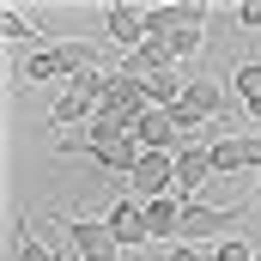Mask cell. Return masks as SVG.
<instances>
[{
  "label": "cell",
  "instance_id": "cell-6",
  "mask_svg": "<svg viewBox=\"0 0 261 261\" xmlns=\"http://www.w3.org/2000/svg\"><path fill=\"white\" fill-rule=\"evenodd\" d=\"M146 110H152V103H146V91L134 85L128 73H116V85H110V97L97 103V116H91V128H97V134H134Z\"/></svg>",
  "mask_w": 261,
  "mask_h": 261
},
{
  "label": "cell",
  "instance_id": "cell-17",
  "mask_svg": "<svg viewBox=\"0 0 261 261\" xmlns=\"http://www.w3.org/2000/svg\"><path fill=\"white\" fill-rule=\"evenodd\" d=\"M0 37H6V43H37V49H49V43H43L49 31H43V24H31L18 6H0Z\"/></svg>",
  "mask_w": 261,
  "mask_h": 261
},
{
  "label": "cell",
  "instance_id": "cell-2",
  "mask_svg": "<svg viewBox=\"0 0 261 261\" xmlns=\"http://www.w3.org/2000/svg\"><path fill=\"white\" fill-rule=\"evenodd\" d=\"M55 152L61 158H91L103 176H122V182H128L134 164H140V140L134 134H97V128H85V140H61Z\"/></svg>",
  "mask_w": 261,
  "mask_h": 261
},
{
  "label": "cell",
  "instance_id": "cell-7",
  "mask_svg": "<svg viewBox=\"0 0 261 261\" xmlns=\"http://www.w3.org/2000/svg\"><path fill=\"white\" fill-rule=\"evenodd\" d=\"M61 231H67V243H73V261H122V243L110 237L103 219L73 213V219H61Z\"/></svg>",
  "mask_w": 261,
  "mask_h": 261
},
{
  "label": "cell",
  "instance_id": "cell-18",
  "mask_svg": "<svg viewBox=\"0 0 261 261\" xmlns=\"http://www.w3.org/2000/svg\"><path fill=\"white\" fill-rule=\"evenodd\" d=\"M231 91H237L243 103H255V97H261V61H243V67H237V73H231Z\"/></svg>",
  "mask_w": 261,
  "mask_h": 261
},
{
  "label": "cell",
  "instance_id": "cell-10",
  "mask_svg": "<svg viewBox=\"0 0 261 261\" xmlns=\"http://www.w3.org/2000/svg\"><path fill=\"white\" fill-rule=\"evenodd\" d=\"M213 170H219V176L255 170L261 176V134H225V140H213Z\"/></svg>",
  "mask_w": 261,
  "mask_h": 261
},
{
  "label": "cell",
  "instance_id": "cell-14",
  "mask_svg": "<svg viewBox=\"0 0 261 261\" xmlns=\"http://www.w3.org/2000/svg\"><path fill=\"white\" fill-rule=\"evenodd\" d=\"M103 37L110 43H122V55L146 43V6H128V0H116V6H103Z\"/></svg>",
  "mask_w": 261,
  "mask_h": 261
},
{
  "label": "cell",
  "instance_id": "cell-15",
  "mask_svg": "<svg viewBox=\"0 0 261 261\" xmlns=\"http://www.w3.org/2000/svg\"><path fill=\"white\" fill-rule=\"evenodd\" d=\"M164 67H176V55H170V43H158V37H146L140 49H128V55L116 61V73H128L134 85H140V79H152V73H164Z\"/></svg>",
  "mask_w": 261,
  "mask_h": 261
},
{
  "label": "cell",
  "instance_id": "cell-5",
  "mask_svg": "<svg viewBox=\"0 0 261 261\" xmlns=\"http://www.w3.org/2000/svg\"><path fill=\"white\" fill-rule=\"evenodd\" d=\"M243 231V206H206V200H182V243H225Z\"/></svg>",
  "mask_w": 261,
  "mask_h": 261
},
{
  "label": "cell",
  "instance_id": "cell-12",
  "mask_svg": "<svg viewBox=\"0 0 261 261\" xmlns=\"http://www.w3.org/2000/svg\"><path fill=\"white\" fill-rule=\"evenodd\" d=\"M213 146H182L176 152V200H200V189L213 182Z\"/></svg>",
  "mask_w": 261,
  "mask_h": 261
},
{
  "label": "cell",
  "instance_id": "cell-3",
  "mask_svg": "<svg viewBox=\"0 0 261 261\" xmlns=\"http://www.w3.org/2000/svg\"><path fill=\"white\" fill-rule=\"evenodd\" d=\"M91 67H97V49L79 43V37H61V43L24 55V79H31V85H55V79H67V85H73V79L91 73Z\"/></svg>",
  "mask_w": 261,
  "mask_h": 261
},
{
  "label": "cell",
  "instance_id": "cell-8",
  "mask_svg": "<svg viewBox=\"0 0 261 261\" xmlns=\"http://www.w3.org/2000/svg\"><path fill=\"white\" fill-rule=\"evenodd\" d=\"M206 0H158V6H146V37H158V43H170L176 31H200L206 24Z\"/></svg>",
  "mask_w": 261,
  "mask_h": 261
},
{
  "label": "cell",
  "instance_id": "cell-23",
  "mask_svg": "<svg viewBox=\"0 0 261 261\" xmlns=\"http://www.w3.org/2000/svg\"><path fill=\"white\" fill-rule=\"evenodd\" d=\"M243 110H249V122H255V128H261V97H255V103H243Z\"/></svg>",
  "mask_w": 261,
  "mask_h": 261
},
{
  "label": "cell",
  "instance_id": "cell-1",
  "mask_svg": "<svg viewBox=\"0 0 261 261\" xmlns=\"http://www.w3.org/2000/svg\"><path fill=\"white\" fill-rule=\"evenodd\" d=\"M110 85H116V67H110V73L91 67V73H79L73 85H61V97L49 103V128H91V116H97V103L110 97Z\"/></svg>",
  "mask_w": 261,
  "mask_h": 261
},
{
  "label": "cell",
  "instance_id": "cell-19",
  "mask_svg": "<svg viewBox=\"0 0 261 261\" xmlns=\"http://www.w3.org/2000/svg\"><path fill=\"white\" fill-rule=\"evenodd\" d=\"M200 49H206V31H176V37H170V55H176V61H195Z\"/></svg>",
  "mask_w": 261,
  "mask_h": 261
},
{
  "label": "cell",
  "instance_id": "cell-4",
  "mask_svg": "<svg viewBox=\"0 0 261 261\" xmlns=\"http://www.w3.org/2000/svg\"><path fill=\"white\" fill-rule=\"evenodd\" d=\"M225 103H231L225 79H213V73H195V79L182 85V103H176L170 116H176V128H182V140L195 146V134L206 128V122H219V116H225Z\"/></svg>",
  "mask_w": 261,
  "mask_h": 261
},
{
  "label": "cell",
  "instance_id": "cell-13",
  "mask_svg": "<svg viewBox=\"0 0 261 261\" xmlns=\"http://www.w3.org/2000/svg\"><path fill=\"white\" fill-rule=\"evenodd\" d=\"M134 140H140V152H170V158L189 146L170 110H146V116H140V128H134Z\"/></svg>",
  "mask_w": 261,
  "mask_h": 261
},
{
  "label": "cell",
  "instance_id": "cell-9",
  "mask_svg": "<svg viewBox=\"0 0 261 261\" xmlns=\"http://www.w3.org/2000/svg\"><path fill=\"white\" fill-rule=\"evenodd\" d=\"M128 195L134 200L176 195V158H170V152H140V164H134V176H128Z\"/></svg>",
  "mask_w": 261,
  "mask_h": 261
},
{
  "label": "cell",
  "instance_id": "cell-22",
  "mask_svg": "<svg viewBox=\"0 0 261 261\" xmlns=\"http://www.w3.org/2000/svg\"><path fill=\"white\" fill-rule=\"evenodd\" d=\"M164 261H213V255L195 249V243H170V255H164Z\"/></svg>",
  "mask_w": 261,
  "mask_h": 261
},
{
  "label": "cell",
  "instance_id": "cell-24",
  "mask_svg": "<svg viewBox=\"0 0 261 261\" xmlns=\"http://www.w3.org/2000/svg\"><path fill=\"white\" fill-rule=\"evenodd\" d=\"M255 200H261V176H255Z\"/></svg>",
  "mask_w": 261,
  "mask_h": 261
},
{
  "label": "cell",
  "instance_id": "cell-11",
  "mask_svg": "<svg viewBox=\"0 0 261 261\" xmlns=\"http://www.w3.org/2000/svg\"><path fill=\"white\" fill-rule=\"evenodd\" d=\"M103 225H110V237L122 243V249H140L146 237H152V225H146V200H134V195H122L110 213H103Z\"/></svg>",
  "mask_w": 261,
  "mask_h": 261
},
{
  "label": "cell",
  "instance_id": "cell-25",
  "mask_svg": "<svg viewBox=\"0 0 261 261\" xmlns=\"http://www.w3.org/2000/svg\"><path fill=\"white\" fill-rule=\"evenodd\" d=\"M255 261H261V255H255Z\"/></svg>",
  "mask_w": 261,
  "mask_h": 261
},
{
  "label": "cell",
  "instance_id": "cell-21",
  "mask_svg": "<svg viewBox=\"0 0 261 261\" xmlns=\"http://www.w3.org/2000/svg\"><path fill=\"white\" fill-rule=\"evenodd\" d=\"M237 24H243V31H261V0H243V6H237Z\"/></svg>",
  "mask_w": 261,
  "mask_h": 261
},
{
  "label": "cell",
  "instance_id": "cell-16",
  "mask_svg": "<svg viewBox=\"0 0 261 261\" xmlns=\"http://www.w3.org/2000/svg\"><path fill=\"white\" fill-rule=\"evenodd\" d=\"M146 225H152V237H164V243H182V200H176V195L146 200Z\"/></svg>",
  "mask_w": 261,
  "mask_h": 261
},
{
  "label": "cell",
  "instance_id": "cell-20",
  "mask_svg": "<svg viewBox=\"0 0 261 261\" xmlns=\"http://www.w3.org/2000/svg\"><path fill=\"white\" fill-rule=\"evenodd\" d=\"M206 255H213V261H255V249H249L243 237H225V243H213Z\"/></svg>",
  "mask_w": 261,
  "mask_h": 261
}]
</instances>
